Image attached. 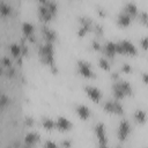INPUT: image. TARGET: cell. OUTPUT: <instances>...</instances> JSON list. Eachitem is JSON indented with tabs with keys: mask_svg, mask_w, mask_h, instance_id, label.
Wrapping results in <instances>:
<instances>
[{
	"mask_svg": "<svg viewBox=\"0 0 148 148\" xmlns=\"http://www.w3.org/2000/svg\"><path fill=\"white\" fill-rule=\"evenodd\" d=\"M116 51H117V53H120V54H127V56L136 54L135 46L128 40H120V42L116 43Z\"/></svg>",
	"mask_w": 148,
	"mask_h": 148,
	"instance_id": "7a4b0ae2",
	"label": "cell"
},
{
	"mask_svg": "<svg viewBox=\"0 0 148 148\" xmlns=\"http://www.w3.org/2000/svg\"><path fill=\"white\" fill-rule=\"evenodd\" d=\"M61 146H64V147H71V146H72V143H71V142H68V141H64V142L61 143Z\"/></svg>",
	"mask_w": 148,
	"mask_h": 148,
	"instance_id": "836d02e7",
	"label": "cell"
},
{
	"mask_svg": "<svg viewBox=\"0 0 148 148\" xmlns=\"http://www.w3.org/2000/svg\"><path fill=\"white\" fill-rule=\"evenodd\" d=\"M39 58L42 60V62L46 66H49L52 72H57L56 65H54V49H53V43H47L45 42V44L39 46Z\"/></svg>",
	"mask_w": 148,
	"mask_h": 148,
	"instance_id": "6da1fadb",
	"label": "cell"
},
{
	"mask_svg": "<svg viewBox=\"0 0 148 148\" xmlns=\"http://www.w3.org/2000/svg\"><path fill=\"white\" fill-rule=\"evenodd\" d=\"M10 13H12V7L6 2H0V15L7 17L10 15Z\"/></svg>",
	"mask_w": 148,
	"mask_h": 148,
	"instance_id": "ffe728a7",
	"label": "cell"
},
{
	"mask_svg": "<svg viewBox=\"0 0 148 148\" xmlns=\"http://www.w3.org/2000/svg\"><path fill=\"white\" fill-rule=\"evenodd\" d=\"M38 16L42 21L49 22L53 17V14L47 9V7H45L44 5H39L38 6Z\"/></svg>",
	"mask_w": 148,
	"mask_h": 148,
	"instance_id": "4fadbf2b",
	"label": "cell"
},
{
	"mask_svg": "<svg viewBox=\"0 0 148 148\" xmlns=\"http://www.w3.org/2000/svg\"><path fill=\"white\" fill-rule=\"evenodd\" d=\"M22 31H23L24 37H25L29 42H31V43H35V42H36L35 35H34L35 28H34V25H32L31 23H29V22H24V23L22 24Z\"/></svg>",
	"mask_w": 148,
	"mask_h": 148,
	"instance_id": "30bf717a",
	"label": "cell"
},
{
	"mask_svg": "<svg viewBox=\"0 0 148 148\" xmlns=\"http://www.w3.org/2000/svg\"><path fill=\"white\" fill-rule=\"evenodd\" d=\"M140 43H141L142 49H143V50H146V49H147V37H143V38L140 40Z\"/></svg>",
	"mask_w": 148,
	"mask_h": 148,
	"instance_id": "4dcf8cb0",
	"label": "cell"
},
{
	"mask_svg": "<svg viewBox=\"0 0 148 148\" xmlns=\"http://www.w3.org/2000/svg\"><path fill=\"white\" fill-rule=\"evenodd\" d=\"M123 12L126 13L127 15H130L132 18H134V17H136V15H138V7H136L135 3H133V2H128V3L125 5Z\"/></svg>",
	"mask_w": 148,
	"mask_h": 148,
	"instance_id": "2e32d148",
	"label": "cell"
},
{
	"mask_svg": "<svg viewBox=\"0 0 148 148\" xmlns=\"http://www.w3.org/2000/svg\"><path fill=\"white\" fill-rule=\"evenodd\" d=\"M42 125H43V127H44L45 130L51 131V130L54 128V120H52L51 118H46V117H44V118L42 119Z\"/></svg>",
	"mask_w": 148,
	"mask_h": 148,
	"instance_id": "7402d4cb",
	"label": "cell"
},
{
	"mask_svg": "<svg viewBox=\"0 0 148 148\" xmlns=\"http://www.w3.org/2000/svg\"><path fill=\"white\" fill-rule=\"evenodd\" d=\"M38 140H39V135L37 133H35V132L28 133L25 135V138H24V141H25L27 146H34V145H36L38 142Z\"/></svg>",
	"mask_w": 148,
	"mask_h": 148,
	"instance_id": "e0dca14e",
	"label": "cell"
},
{
	"mask_svg": "<svg viewBox=\"0 0 148 148\" xmlns=\"http://www.w3.org/2000/svg\"><path fill=\"white\" fill-rule=\"evenodd\" d=\"M92 21L87 17V16H83V17H80V27H79V30H77V36L79 37H83L86 36L89 31H91L92 29Z\"/></svg>",
	"mask_w": 148,
	"mask_h": 148,
	"instance_id": "277c9868",
	"label": "cell"
},
{
	"mask_svg": "<svg viewBox=\"0 0 148 148\" xmlns=\"http://www.w3.org/2000/svg\"><path fill=\"white\" fill-rule=\"evenodd\" d=\"M76 113L82 120H87L90 117V110L83 104H80L76 106Z\"/></svg>",
	"mask_w": 148,
	"mask_h": 148,
	"instance_id": "9a60e30c",
	"label": "cell"
},
{
	"mask_svg": "<svg viewBox=\"0 0 148 148\" xmlns=\"http://www.w3.org/2000/svg\"><path fill=\"white\" fill-rule=\"evenodd\" d=\"M97 10H98V14H99L101 16H104V15H105V12H104V9H103V8H98Z\"/></svg>",
	"mask_w": 148,
	"mask_h": 148,
	"instance_id": "d6a6232c",
	"label": "cell"
},
{
	"mask_svg": "<svg viewBox=\"0 0 148 148\" xmlns=\"http://www.w3.org/2000/svg\"><path fill=\"white\" fill-rule=\"evenodd\" d=\"M91 46H92V49H94V50H96V51H99V50H101V47H102V45H101L97 40H92Z\"/></svg>",
	"mask_w": 148,
	"mask_h": 148,
	"instance_id": "83f0119b",
	"label": "cell"
},
{
	"mask_svg": "<svg viewBox=\"0 0 148 148\" xmlns=\"http://www.w3.org/2000/svg\"><path fill=\"white\" fill-rule=\"evenodd\" d=\"M143 82L147 83V74L146 73H143Z\"/></svg>",
	"mask_w": 148,
	"mask_h": 148,
	"instance_id": "e575fe53",
	"label": "cell"
},
{
	"mask_svg": "<svg viewBox=\"0 0 148 148\" xmlns=\"http://www.w3.org/2000/svg\"><path fill=\"white\" fill-rule=\"evenodd\" d=\"M9 51H10V54H12L14 58H18V57L22 56V47H21L20 44H16V43L12 44V45L9 46Z\"/></svg>",
	"mask_w": 148,
	"mask_h": 148,
	"instance_id": "d6986e66",
	"label": "cell"
},
{
	"mask_svg": "<svg viewBox=\"0 0 148 148\" xmlns=\"http://www.w3.org/2000/svg\"><path fill=\"white\" fill-rule=\"evenodd\" d=\"M77 72L83 77H87V79L95 77V73L92 72L90 64L87 62L86 60H79L77 61Z\"/></svg>",
	"mask_w": 148,
	"mask_h": 148,
	"instance_id": "3957f363",
	"label": "cell"
},
{
	"mask_svg": "<svg viewBox=\"0 0 148 148\" xmlns=\"http://www.w3.org/2000/svg\"><path fill=\"white\" fill-rule=\"evenodd\" d=\"M104 110L109 113H114V114H121L124 109L121 106V104L119 102H116V101H108L104 103L103 105Z\"/></svg>",
	"mask_w": 148,
	"mask_h": 148,
	"instance_id": "5b68a950",
	"label": "cell"
},
{
	"mask_svg": "<svg viewBox=\"0 0 148 148\" xmlns=\"http://www.w3.org/2000/svg\"><path fill=\"white\" fill-rule=\"evenodd\" d=\"M91 31H94L96 36H101V35L103 34V29H102V27H101L99 24H92Z\"/></svg>",
	"mask_w": 148,
	"mask_h": 148,
	"instance_id": "d4e9b609",
	"label": "cell"
},
{
	"mask_svg": "<svg viewBox=\"0 0 148 148\" xmlns=\"http://www.w3.org/2000/svg\"><path fill=\"white\" fill-rule=\"evenodd\" d=\"M42 36H43L44 40L47 42V43H53L56 40V38H57L56 32L52 29H50L49 27H46V25L42 27Z\"/></svg>",
	"mask_w": 148,
	"mask_h": 148,
	"instance_id": "7c38bea8",
	"label": "cell"
},
{
	"mask_svg": "<svg viewBox=\"0 0 148 148\" xmlns=\"http://www.w3.org/2000/svg\"><path fill=\"white\" fill-rule=\"evenodd\" d=\"M130 132H131V126H130L128 121L123 120L118 126V133H117L118 134V140L119 141H125L126 138L128 136Z\"/></svg>",
	"mask_w": 148,
	"mask_h": 148,
	"instance_id": "8992f818",
	"label": "cell"
},
{
	"mask_svg": "<svg viewBox=\"0 0 148 148\" xmlns=\"http://www.w3.org/2000/svg\"><path fill=\"white\" fill-rule=\"evenodd\" d=\"M98 64H99V67L103 68L104 71H110L111 69V65H110V62L105 58H99Z\"/></svg>",
	"mask_w": 148,
	"mask_h": 148,
	"instance_id": "603a6c76",
	"label": "cell"
},
{
	"mask_svg": "<svg viewBox=\"0 0 148 148\" xmlns=\"http://www.w3.org/2000/svg\"><path fill=\"white\" fill-rule=\"evenodd\" d=\"M121 71H123L124 73H131V72H132V68H131V66H130V65L124 64V65H123V67H121Z\"/></svg>",
	"mask_w": 148,
	"mask_h": 148,
	"instance_id": "f1b7e54d",
	"label": "cell"
},
{
	"mask_svg": "<svg viewBox=\"0 0 148 148\" xmlns=\"http://www.w3.org/2000/svg\"><path fill=\"white\" fill-rule=\"evenodd\" d=\"M44 146H45V147H52V148H56V147H57V145L53 143V142H45Z\"/></svg>",
	"mask_w": 148,
	"mask_h": 148,
	"instance_id": "1f68e13d",
	"label": "cell"
},
{
	"mask_svg": "<svg viewBox=\"0 0 148 148\" xmlns=\"http://www.w3.org/2000/svg\"><path fill=\"white\" fill-rule=\"evenodd\" d=\"M131 22H132V17L130 16V15H127L126 13H121V14H119L118 15V18H117V23H118V25L119 27H123V28H126V27H128L130 24H131Z\"/></svg>",
	"mask_w": 148,
	"mask_h": 148,
	"instance_id": "5bb4252c",
	"label": "cell"
},
{
	"mask_svg": "<svg viewBox=\"0 0 148 148\" xmlns=\"http://www.w3.org/2000/svg\"><path fill=\"white\" fill-rule=\"evenodd\" d=\"M101 50L103 51L104 56H106L108 58H113L114 54L117 53V51H116V43H113V42H106L101 47Z\"/></svg>",
	"mask_w": 148,
	"mask_h": 148,
	"instance_id": "8fae6325",
	"label": "cell"
},
{
	"mask_svg": "<svg viewBox=\"0 0 148 148\" xmlns=\"http://www.w3.org/2000/svg\"><path fill=\"white\" fill-rule=\"evenodd\" d=\"M116 83H117V86L119 87V89L123 91V94L125 96H128V95L132 94V87L130 86V83H127L125 81H118Z\"/></svg>",
	"mask_w": 148,
	"mask_h": 148,
	"instance_id": "ac0fdd59",
	"label": "cell"
},
{
	"mask_svg": "<svg viewBox=\"0 0 148 148\" xmlns=\"http://www.w3.org/2000/svg\"><path fill=\"white\" fill-rule=\"evenodd\" d=\"M72 127H73L72 123H71L67 118H65V117H59V118L54 121V128H57V130L60 131V132H67V131H69Z\"/></svg>",
	"mask_w": 148,
	"mask_h": 148,
	"instance_id": "52a82bcc",
	"label": "cell"
},
{
	"mask_svg": "<svg viewBox=\"0 0 148 148\" xmlns=\"http://www.w3.org/2000/svg\"><path fill=\"white\" fill-rule=\"evenodd\" d=\"M34 124H35V121H34L32 118H30V117H27V118H25V125H28V126H32Z\"/></svg>",
	"mask_w": 148,
	"mask_h": 148,
	"instance_id": "f546056e",
	"label": "cell"
},
{
	"mask_svg": "<svg viewBox=\"0 0 148 148\" xmlns=\"http://www.w3.org/2000/svg\"><path fill=\"white\" fill-rule=\"evenodd\" d=\"M84 91H86V94L88 95V97H89L90 99H92L95 103H98V102L101 101V98H102V92H101V90L97 89V88L94 87V86H87V87L84 88Z\"/></svg>",
	"mask_w": 148,
	"mask_h": 148,
	"instance_id": "9c48e42d",
	"label": "cell"
},
{
	"mask_svg": "<svg viewBox=\"0 0 148 148\" xmlns=\"http://www.w3.org/2000/svg\"><path fill=\"white\" fill-rule=\"evenodd\" d=\"M136 17H138V20L142 23V24H147V14H146V12H141V13H138V15H136Z\"/></svg>",
	"mask_w": 148,
	"mask_h": 148,
	"instance_id": "cb8c5ba5",
	"label": "cell"
},
{
	"mask_svg": "<svg viewBox=\"0 0 148 148\" xmlns=\"http://www.w3.org/2000/svg\"><path fill=\"white\" fill-rule=\"evenodd\" d=\"M8 102H9V98H8L6 95H1V96H0V108L7 105Z\"/></svg>",
	"mask_w": 148,
	"mask_h": 148,
	"instance_id": "4316f807",
	"label": "cell"
},
{
	"mask_svg": "<svg viewBox=\"0 0 148 148\" xmlns=\"http://www.w3.org/2000/svg\"><path fill=\"white\" fill-rule=\"evenodd\" d=\"M134 120L139 124H145L146 123V113L142 110H136L134 113Z\"/></svg>",
	"mask_w": 148,
	"mask_h": 148,
	"instance_id": "44dd1931",
	"label": "cell"
},
{
	"mask_svg": "<svg viewBox=\"0 0 148 148\" xmlns=\"http://www.w3.org/2000/svg\"><path fill=\"white\" fill-rule=\"evenodd\" d=\"M0 65H1L2 67L8 68V67H10V66H12V61L9 60V58H2V59L0 60Z\"/></svg>",
	"mask_w": 148,
	"mask_h": 148,
	"instance_id": "484cf974",
	"label": "cell"
},
{
	"mask_svg": "<svg viewBox=\"0 0 148 148\" xmlns=\"http://www.w3.org/2000/svg\"><path fill=\"white\" fill-rule=\"evenodd\" d=\"M95 133H96V136L98 139V142H99V146L104 147L106 146V133H105V127L102 123H98L96 126H95Z\"/></svg>",
	"mask_w": 148,
	"mask_h": 148,
	"instance_id": "ba28073f",
	"label": "cell"
}]
</instances>
